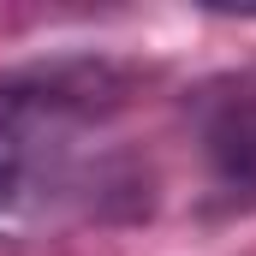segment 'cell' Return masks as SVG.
I'll return each mask as SVG.
<instances>
[{
  "instance_id": "6da1fadb",
  "label": "cell",
  "mask_w": 256,
  "mask_h": 256,
  "mask_svg": "<svg viewBox=\"0 0 256 256\" xmlns=\"http://www.w3.org/2000/svg\"><path fill=\"white\" fill-rule=\"evenodd\" d=\"M90 84L72 78H24L0 84V238L48 220L60 196V167L72 155V126L96 108Z\"/></svg>"
},
{
  "instance_id": "7a4b0ae2",
  "label": "cell",
  "mask_w": 256,
  "mask_h": 256,
  "mask_svg": "<svg viewBox=\"0 0 256 256\" xmlns=\"http://www.w3.org/2000/svg\"><path fill=\"white\" fill-rule=\"evenodd\" d=\"M185 120L208 191L226 208H256V78L250 72L202 78L185 102Z\"/></svg>"
}]
</instances>
